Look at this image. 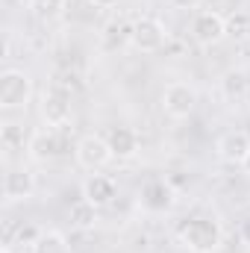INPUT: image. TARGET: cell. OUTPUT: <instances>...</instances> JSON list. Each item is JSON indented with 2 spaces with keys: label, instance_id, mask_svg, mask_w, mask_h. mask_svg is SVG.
Segmentation results:
<instances>
[{
  "label": "cell",
  "instance_id": "cell-1",
  "mask_svg": "<svg viewBox=\"0 0 250 253\" xmlns=\"http://www.w3.org/2000/svg\"><path fill=\"white\" fill-rule=\"evenodd\" d=\"M177 239L191 253H218L224 248V230L215 218H188L180 224Z\"/></svg>",
  "mask_w": 250,
  "mask_h": 253
},
{
  "label": "cell",
  "instance_id": "cell-2",
  "mask_svg": "<svg viewBox=\"0 0 250 253\" xmlns=\"http://www.w3.org/2000/svg\"><path fill=\"white\" fill-rule=\"evenodd\" d=\"M33 97V80L30 74L9 68L0 77V109H24Z\"/></svg>",
  "mask_w": 250,
  "mask_h": 253
},
{
  "label": "cell",
  "instance_id": "cell-3",
  "mask_svg": "<svg viewBox=\"0 0 250 253\" xmlns=\"http://www.w3.org/2000/svg\"><path fill=\"white\" fill-rule=\"evenodd\" d=\"M62 132H65V124L59 129H36L30 135V141H27L30 159H36V162H53L56 156H62L65 147H68Z\"/></svg>",
  "mask_w": 250,
  "mask_h": 253
},
{
  "label": "cell",
  "instance_id": "cell-4",
  "mask_svg": "<svg viewBox=\"0 0 250 253\" xmlns=\"http://www.w3.org/2000/svg\"><path fill=\"white\" fill-rule=\"evenodd\" d=\"M129 44L141 53H156L168 44V30L159 18H138L132 24V39Z\"/></svg>",
  "mask_w": 250,
  "mask_h": 253
},
{
  "label": "cell",
  "instance_id": "cell-5",
  "mask_svg": "<svg viewBox=\"0 0 250 253\" xmlns=\"http://www.w3.org/2000/svg\"><path fill=\"white\" fill-rule=\"evenodd\" d=\"M74 156H77L80 168H85V171H97V168L109 165V159H115L109 141H106L103 135H94V132H91V135H83V138L77 141Z\"/></svg>",
  "mask_w": 250,
  "mask_h": 253
},
{
  "label": "cell",
  "instance_id": "cell-6",
  "mask_svg": "<svg viewBox=\"0 0 250 253\" xmlns=\"http://www.w3.org/2000/svg\"><path fill=\"white\" fill-rule=\"evenodd\" d=\"M194 106H197V88L191 83L177 80V83H171L162 91V109H165V115H171L177 121L180 118H188L194 112Z\"/></svg>",
  "mask_w": 250,
  "mask_h": 253
},
{
  "label": "cell",
  "instance_id": "cell-7",
  "mask_svg": "<svg viewBox=\"0 0 250 253\" xmlns=\"http://www.w3.org/2000/svg\"><path fill=\"white\" fill-rule=\"evenodd\" d=\"M191 36H194L197 44L212 47V44L227 39V18L218 15V12H197L194 21H191Z\"/></svg>",
  "mask_w": 250,
  "mask_h": 253
},
{
  "label": "cell",
  "instance_id": "cell-8",
  "mask_svg": "<svg viewBox=\"0 0 250 253\" xmlns=\"http://www.w3.org/2000/svg\"><path fill=\"white\" fill-rule=\"evenodd\" d=\"M138 203H141V209L162 215V212H171L177 206V191L168 180H150L138 194Z\"/></svg>",
  "mask_w": 250,
  "mask_h": 253
},
{
  "label": "cell",
  "instance_id": "cell-9",
  "mask_svg": "<svg viewBox=\"0 0 250 253\" xmlns=\"http://www.w3.org/2000/svg\"><path fill=\"white\" fill-rule=\"evenodd\" d=\"M42 118L50 126L68 124V118H71V97H68L65 88H59V85L44 88V94H42Z\"/></svg>",
  "mask_w": 250,
  "mask_h": 253
},
{
  "label": "cell",
  "instance_id": "cell-10",
  "mask_svg": "<svg viewBox=\"0 0 250 253\" xmlns=\"http://www.w3.org/2000/svg\"><path fill=\"white\" fill-rule=\"evenodd\" d=\"M215 150H218L221 162H227V165H245V159H248V153H250V135L242 132V129H230V132H224L218 138Z\"/></svg>",
  "mask_w": 250,
  "mask_h": 253
},
{
  "label": "cell",
  "instance_id": "cell-11",
  "mask_svg": "<svg viewBox=\"0 0 250 253\" xmlns=\"http://www.w3.org/2000/svg\"><path fill=\"white\" fill-rule=\"evenodd\" d=\"M83 197H85L91 206L103 209V206H109V203L118 197V186H115V180H112V177L91 174V177L83 183Z\"/></svg>",
  "mask_w": 250,
  "mask_h": 253
},
{
  "label": "cell",
  "instance_id": "cell-12",
  "mask_svg": "<svg viewBox=\"0 0 250 253\" xmlns=\"http://www.w3.org/2000/svg\"><path fill=\"white\" fill-rule=\"evenodd\" d=\"M33 191H36V177H33L27 168H12V171L3 177V197H6L9 203L27 200V197H33Z\"/></svg>",
  "mask_w": 250,
  "mask_h": 253
},
{
  "label": "cell",
  "instance_id": "cell-13",
  "mask_svg": "<svg viewBox=\"0 0 250 253\" xmlns=\"http://www.w3.org/2000/svg\"><path fill=\"white\" fill-rule=\"evenodd\" d=\"M106 141H109L115 159H132L138 153V135L129 126H112L109 135H106Z\"/></svg>",
  "mask_w": 250,
  "mask_h": 253
},
{
  "label": "cell",
  "instance_id": "cell-14",
  "mask_svg": "<svg viewBox=\"0 0 250 253\" xmlns=\"http://www.w3.org/2000/svg\"><path fill=\"white\" fill-rule=\"evenodd\" d=\"M250 91V80L245 71H227L224 74V80H221V94L230 100V103H236V100H245Z\"/></svg>",
  "mask_w": 250,
  "mask_h": 253
},
{
  "label": "cell",
  "instance_id": "cell-15",
  "mask_svg": "<svg viewBox=\"0 0 250 253\" xmlns=\"http://www.w3.org/2000/svg\"><path fill=\"white\" fill-rule=\"evenodd\" d=\"M68 224H71L74 230H94V224H97V206H91L85 197L77 200V203L68 209Z\"/></svg>",
  "mask_w": 250,
  "mask_h": 253
},
{
  "label": "cell",
  "instance_id": "cell-16",
  "mask_svg": "<svg viewBox=\"0 0 250 253\" xmlns=\"http://www.w3.org/2000/svg\"><path fill=\"white\" fill-rule=\"evenodd\" d=\"M129 39H132V24H126V21H109L106 27H103V47L106 50H118V47H124L129 44Z\"/></svg>",
  "mask_w": 250,
  "mask_h": 253
},
{
  "label": "cell",
  "instance_id": "cell-17",
  "mask_svg": "<svg viewBox=\"0 0 250 253\" xmlns=\"http://www.w3.org/2000/svg\"><path fill=\"white\" fill-rule=\"evenodd\" d=\"M33 253H68V242L59 230H42L36 245L30 248Z\"/></svg>",
  "mask_w": 250,
  "mask_h": 253
},
{
  "label": "cell",
  "instance_id": "cell-18",
  "mask_svg": "<svg viewBox=\"0 0 250 253\" xmlns=\"http://www.w3.org/2000/svg\"><path fill=\"white\" fill-rule=\"evenodd\" d=\"M27 9L39 21H56L65 12V0H27Z\"/></svg>",
  "mask_w": 250,
  "mask_h": 253
},
{
  "label": "cell",
  "instance_id": "cell-19",
  "mask_svg": "<svg viewBox=\"0 0 250 253\" xmlns=\"http://www.w3.org/2000/svg\"><path fill=\"white\" fill-rule=\"evenodd\" d=\"M227 36L250 39V15L248 12H233V15L227 18Z\"/></svg>",
  "mask_w": 250,
  "mask_h": 253
},
{
  "label": "cell",
  "instance_id": "cell-20",
  "mask_svg": "<svg viewBox=\"0 0 250 253\" xmlns=\"http://www.w3.org/2000/svg\"><path fill=\"white\" fill-rule=\"evenodd\" d=\"M39 236H42L39 227H21V230H18V245H30V248H33Z\"/></svg>",
  "mask_w": 250,
  "mask_h": 253
},
{
  "label": "cell",
  "instance_id": "cell-21",
  "mask_svg": "<svg viewBox=\"0 0 250 253\" xmlns=\"http://www.w3.org/2000/svg\"><path fill=\"white\" fill-rule=\"evenodd\" d=\"M239 239H242V242L250 248V215L242 221V224H239Z\"/></svg>",
  "mask_w": 250,
  "mask_h": 253
},
{
  "label": "cell",
  "instance_id": "cell-22",
  "mask_svg": "<svg viewBox=\"0 0 250 253\" xmlns=\"http://www.w3.org/2000/svg\"><path fill=\"white\" fill-rule=\"evenodd\" d=\"M174 3V9H197L203 0H171Z\"/></svg>",
  "mask_w": 250,
  "mask_h": 253
},
{
  "label": "cell",
  "instance_id": "cell-23",
  "mask_svg": "<svg viewBox=\"0 0 250 253\" xmlns=\"http://www.w3.org/2000/svg\"><path fill=\"white\" fill-rule=\"evenodd\" d=\"M88 3H94V6H103V9H109V6H115L118 0H88Z\"/></svg>",
  "mask_w": 250,
  "mask_h": 253
},
{
  "label": "cell",
  "instance_id": "cell-24",
  "mask_svg": "<svg viewBox=\"0 0 250 253\" xmlns=\"http://www.w3.org/2000/svg\"><path fill=\"white\" fill-rule=\"evenodd\" d=\"M242 168H245V171L250 174V153H248V159H245V165H242Z\"/></svg>",
  "mask_w": 250,
  "mask_h": 253
},
{
  "label": "cell",
  "instance_id": "cell-25",
  "mask_svg": "<svg viewBox=\"0 0 250 253\" xmlns=\"http://www.w3.org/2000/svg\"><path fill=\"white\" fill-rule=\"evenodd\" d=\"M0 253H12V248H9V245H6V248H3V251H0Z\"/></svg>",
  "mask_w": 250,
  "mask_h": 253
}]
</instances>
